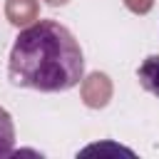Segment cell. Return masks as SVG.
Segmentation results:
<instances>
[{
	"mask_svg": "<svg viewBox=\"0 0 159 159\" xmlns=\"http://www.w3.org/2000/svg\"><path fill=\"white\" fill-rule=\"evenodd\" d=\"M7 77L35 92H70L84 77V55L75 35L57 20H37L17 32Z\"/></svg>",
	"mask_w": 159,
	"mask_h": 159,
	"instance_id": "cell-1",
	"label": "cell"
},
{
	"mask_svg": "<svg viewBox=\"0 0 159 159\" xmlns=\"http://www.w3.org/2000/svg\"><path fill=\"white\" fill-rule=\"evenodd\" d=\"M137 80H139V84H142L149 94H154V97L159 99V55H149V57L139 65Z\"/></svg>",
	"mask_w": 159,
	"mask_h": 159,
	"instance_id": "cell-2",
	"label": "cell"
},
{
	"mask_svg": "<svg viewBox=\"0 0 159 159\" xmlns=\"http://www.w3.org/2000/svg\"><path fill=\"white\" fill-rule=\"evenodd\" d=\"M15 154V124L5 107H0V159Z\"/></svg>",
	"mask_w": 159,
	"mask_h": 159,
	"instance_id": "cell-3",
	"label": "cell"
}]
</instances>
